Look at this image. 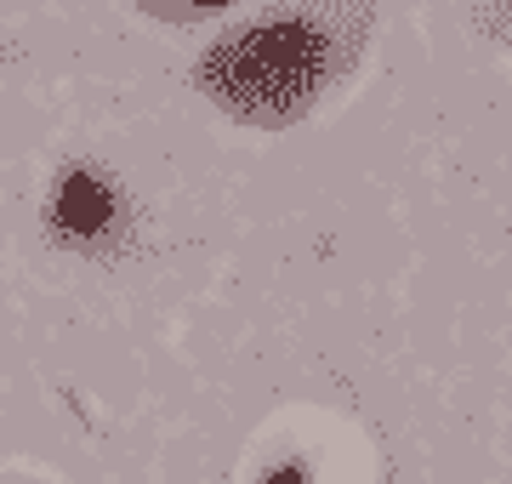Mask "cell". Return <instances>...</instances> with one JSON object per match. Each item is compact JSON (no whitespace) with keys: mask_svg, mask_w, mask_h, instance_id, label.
Returning a JSON list of instances; mask_svg holds the SVG:
<instances>
[{"mask_svg":"<svg viewBox=\"0 0 512 484\" xmlns=\"http://www.w3.org/2000/svg\"><path fill=\"white\" fill-rule=\"evenodd\" d=\"M137 6L165 23H205V18H217L228 0H137Z\"/></svg>","mask_w":512,"mask_h":484,"instance_id":"7a4b0ae2","label":"cell"},{"mask_svg":"<svg viewBox=\"0 0 512 484\" xmlns=\"http://www.w3.org/2000/svg\"><path fill=\"white\" fill-rule=\"evenodd\" d=\"M370 18L376 0H268L205 52V86L239 120L285 126L342 69H353Z\"/></svg>","mask_w":512,"mask_h":484,"instance_id":"6da1fadb","label":"cell"}]
</instances>
